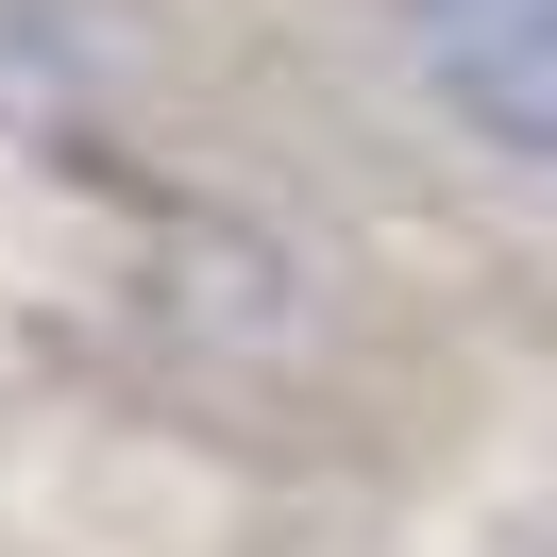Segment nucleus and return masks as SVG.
I'll use <instances>...</instances> for the list:
<instances>
[{
	"instance_id": "f257e3e1",
	"label": "nucleus",
	"mask_w": 557,
	"mask_h": 557,
	"mask_svg": "<svg viewBox=\"0 0 557 557\" xmlns=\"http://www.w3.org/2000/svg\"><path fill=\"white\" fill-rule=\"evenodd\" d=\"M406 69L490 170L557 152V0H406Z\"/></svg>"
}]
</instances>
